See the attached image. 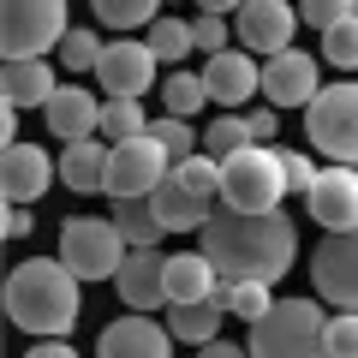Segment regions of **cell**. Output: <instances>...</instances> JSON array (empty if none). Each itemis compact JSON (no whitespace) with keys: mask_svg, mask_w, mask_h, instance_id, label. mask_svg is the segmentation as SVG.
I'll return each instance as SVG.
<instances>
[{"mask_svg":"<svg viewBox=\"0 0 358 358\" xmlns=\"http://www.w3.org/2000/svg\"><path fill=\"white\" fill-rule=\"evenodd\" d=\"M281 173H287V192H299V197H310V185H317V162L310 155H293V150H281Z\"/></svg>","mask_w":358,"mask_h":358,"instance_id":"8d00e7d4","label":"cell"},{"mask_svg":"<svg viewBox=\"0 0 358 358\" xmlns=\"http://www.w3.org/2000/svg\"><path fill=\"white\" fill-rule=\"evenodd\" d=\"M322 60L341 66V72H358V13H352V18H341V24L322 36Z\"/></svg>","mask_w":358,"mask_h":358,"instance_id":"d6a6232c","label":"cell"},{"mask_svg":"<svg viewBox=\"0 0 358 358\" xmlns=\"http://www.w3.org/2000/svg\"><path fill=\"white\" fill-rule=\"evenodd\" d=\"M215 305L233 310V317H245V322H263L268 310H275V293H268L263 281H221L215 287Z\"/></svg>","mask_w":358,"mask_h":358,"instance_id":"d4e9b609","label":"cell"},{"mask_svg":"<svg viewBox=\"0 0 358 358\" xmlns=\"http://www.w3.org/2000/svg\"><path fill=\"white\" fill-rule=\"evenodd\" d=\"M233 18H239V42L251 54H268V60H275V54L293 48V30H299L293 0H245Z\"/></svg>","mask_w":358,"mask_h":358,"instance_id":"8fae6325","label":"cell"},{"mask_svg":"<svg viewBox=\"0 0 358 358\" xmlns=\"http://www.w3.org/2000/svg\"><path fill=\"white\" fill-rule=\"evenodd\" d=\"M54 60H42V54H24V60H6L0 66V96H6V108H48L54 102Z\"/></svg>","mask_w":358,"mask_h":358,"instance_id":"d6986e66","label":"cell"},{"mask_svg":"<svg viewBox=\"0 0 358 358\" xmlns=\"http://www.w3.org/2000/svg\"><path fill=\"white\" fill-rule=\"evenodd\" d=\"M203 90H209V102H221V108H245L257 90H263V66H257L251 54L227 48V54H215V60L203 66Z\"/></svg>","mask_w":358,"mask_h":358,"instance_id":"e0dca14e","label":"cell"},{"mask_svg":"<svg viewBox=\"0 0 358 358\" xmlns=\"http://www.w3.org/2000/svg\"><path fill=\"white\" fill-rule=\"evenodd\" d=\"M197 48H203L209 54V60H215V54H227V18H215V13H203V18H197Z\"/></svg>","mask_w":358,"mask_h":358,"instance_id":"74e56055","label":"cell"},{"mask_svg":"<svg viewBox=\"0 0 358 358\" xmlns=\"http://www.w3.org/2000/svg\"><path fill=\"white\" fill-rule=\"evenodd\" d=\"M299 227L275 209V215H239V209H215L203 227V257L215 263L221 281H263L275 287L293 268Z\"/></svg>","mask_w":358,"mask_h":358,"instance_id":"6da1fadb","label":"cell"},{"mask_svg":"<svg viewBox=\"0 0 358 358\" xmlns=\"http://www.w3.org/2000/svg\"><path fill=\"white\" fill-rule=\"evenodd\" d=\"M310 281H317V293L329 299V305L358 310V227L322 239V251L310 257Z\"/></svg>","mask_w":358,"mask_h":358,"instance_id":"9c48e42d","label":"cell"},{"mask_svg":"<svg viewBox=\"0 0 358 358\" xmlns=\"http://www.w3.org/2000/svg\"><path fill=\"white\" fill-rule=\"evenodd\" d=\"M341 18H352V0H299V24L322 30V36H329Z\"/></svg>","mask_w":358,"mask_h":358,"instance_id":"e575fe53","label":"cell"},{"mask_svg":"<svg viewBox=\"0 0 358 358\" xmlns=\"http://www.w3.org/2000/svg\"><path fill=\"white\" fill-rule=\"evenodd\" d=\"M263 96H268L275 108H310V102L322 96L317 54H299V48L275 54V60L263 66Z\"/></svg>","mask_w":358,"mask_h":358,"instance_id":"7c38bea8","label":"cell"},{"mask_svg":"<svg viewBox=\"0 0 358 358\" xmlns=\"http://www.w3.org/2000/svg\"><path fill=\"white\" fill-rule=\"evenodd\" d=\"M0 143H6V150L18 143V108H0Z\"/></svg>","mask_w":358,"mask_h":358,"instance_id":"7bdbcfd3","label":"cell"},{"mask_svg":"<svg viewBox=\"0 0 358 358\" xmlns=\"http://www.w3.org/2000/svg\"><path fill=\"white\" fill-rule=\"evenodd\" d=\"M197 358H251V346H227V341H209Z\"/></svg>","mask_w":358,"mask_h":358,"instance_id":"60d3db41","label":"cell"},{"mask_svg":"<svg viewBox=\"0 0 358 358\" xmlns=\"http://www.w3.org/2000/svg\"><path fill=\"white\" fill-rule=\"evenodd\" d=\"M143 42H150V54H155V60H173V66H179L185 54L197 48V30L185 24V18H155Z\"/></svg>","mask_w":358,"mask_h":358,"instance_id":"484cf974","label":"cell"},{"mask_svg":"<svg viewBox=\"0 0 358 358\" xmlns=\"http://www.w3.org/2000/svg\"><path fill=\"white\" fill-rule=\"evenodd\" d=\"M173 179H179V185H185V192L209 197V203H215V197H221V162H215V155H185V162L173 167Z\"/></svg>","mask_w":358,"mask_h":358,"instance_id":"f1b7e54d","label":"cell"},{"mask_svg":"<svg viewBox=\"0 0 358 358\" xmlns=\"http://www.w3.org/2000/svg\"><path fill=\"white\" fill-rule=\"evenodd\" d=\"M143 131H150V120H143L138 102H108L102 108V138L108 143H131V138H143Z\"/></svg>","mask_w":358,"mask_h":358,"instance_id":"f546056e","label":"cell"},{"mask_svg":"<svg viewBox=\"0 0 358 358\" xmlns=\"http://www.w3.org/2000/svg\"><path fill=\"white\" fill-rule=\"evenodd\" d=\"M305 203L322 221V233H352L358 227V167H322V179L310 185Z\"/></svg>","mask_w":358,"mask_h":358,"instance_id":"5bb4252c","label":"cell"},{"mask_svg":"<svg viewBox=\"0 0 358 358\" xmlns=\"http://www.w3.org/2000/svg\"><path fill=\"white\" fill-rule=\"evenodd\" d=\"M30 233V209L24 203H6V239H24Z\"/></svg>","mask_w":358,"mask_h":358,"instance_id":"ab89813d","label":"cell"},{"mask_svg":"<svg viewBox=\"0 0 358 358\" xmlns=\"http://www.w3.org/2000/svg\"><path fill=\"white\" fill-rule=\"evenodd\" d=\"M251 358H329V322L317 299H275L263 322H251Z\"/></svg>","mask_w":358,"mask_h":358,"instance_id":"3957f363","label":"cell"},{"mask_svg":"<svg viewBox=\"0 0 358 358\" xmlns=\"http://www.w3.org/2000/svg\"><path fill=\"white\" fill-rule=\"evenodd\" d=\"M352 13H358V0H352Z\"/></svg>","mask_w":358,"mask_h":358,"instance_id":"f6af8a7d","label":"cell"},{"mask_svg":"<svg viewBox=\"0 0 358 358\" xmlns=\"http://www.w3.org/2000/svg\"><path fill=\"white\" fill-rule=\"evenodd\" d=\"M329 358H358V310H341L329 322Z\"/></svg>","mask_w":358,"mask_h":358,"instance_id":"d590c367","label":"cell"},{"mask_svg":"<svg viewBox=\"0 0 358 358\" xmlns=\"http://www.w3.org/2000/svg\"><path fill=\"white\" fill-rule=\"evenodd\" d=\"M150 138L162 143L167 155H173V167L185 162V155L197 150V138H192V126H185V120H173V114H162V120H150Z\"/></svg>","mask_w":358,"mask_h":358,"instance_id":"836d02e7","label":"cell"},{"mask_svg":"<svg viewBox=\"0 0 358 358\" xmlns=\"http://www.w3.org/2000/svg\"><path fill=\"white\" fill-rule=\"evenodd\" d=\"M108 155H114V143H96V138L66 143V155H60V179L72 185V192H108Z\"/></svg>","mask_w":358,"mask_h":358,"instance_id":"7402d4cb","label":"cell"},{"mask_svg":"<svg viewBox=\"0 0 358 358\" xmlns=\"http://www.w3.org/2000/svg\"><path fill=\"white\" fill-rule=\"evenodd\" d=\"M90 13L102 18L108 30H138L162 18V0H90Z\"/></svg>","mask_w":358,"mask_h":358,"instance_id":"4316f807","label":"cell"},{"mask_svg":"<svg viewBox=\"0 0 358 358\" xmlns=\"http://www.w3.org/2000/svg\"><path fill=\"white\" fill-rule=\"evenodd\" d=\"M78 275L60 263V257H30L6 275V317L18 329L42 334V341H60L78 322Z\"/></svg>","mask_w":358,"mask_h":358,"instance_id":"7a4b0ae2","label":"cell"},{"mask_svg":"<svg viewBox=\"0 0 358 358\" xmlns=\"http://www.w3.org/2000/svg\"><path fill=\"white\" fill-rule=\"evenodd\" d=\"M167 341H173V334H167L162 322H150L143 310H131V317H120V322L102 329L96 352H102V358H173Z\"/></svg>","mask_w":358,"mask_h":358,"instance_id":"9a60e30c","label":"cell"},{"mask_svg":"<svg viewBox=\"0 0 358 358\" xmlns=\"http://www.w3.org/2000/svg\"><path fill=\"white\" fill-rule=\"evenodd\" d=\"M114 287H120V299H126L131 310H162L167 305V257L162 251H131L126 263H120V275H114Z\"/></svg>","mask_w":358,"mask_h":358,"instance_id":"ac0fdd59","label":"cell"},{"mask_svg":"<svg viewBox=\"0 0 358 358\" xmlns=\"http://www.w3.org/2000/svg\"><path fill=\"white\" fill-rule=\"evenodd\" d=\"M66 0H0V48L6 60L48 54L66 42Z\"/></svg>","mask_w":358,"mask_h":358,"instance_id":"8992f818","label":"cell"},{"mask_svg":"<svg viewBox=\"0 0 358 358\" xmlns=\"http://www.w3.org/2000/svg\"><path fill=\"white\" fill-rule=\"evenodd\" d=\"M167 334L173 341H192V346H209L221 341V305H167Z\"/></svg>","mask_w":358,"mask_h":358,"instance_id":"603a6c76","label":"cell"},{"mask_svg":"<svg viewBox=\"0 0 358 358\" xmlns=\"http://www.w3.org/2000/svg\"><path fill=\"white\" fill-rule=\"evenodd\" d=\"M203 102H209V90H203V72H173V78L162 84V108H167L173 120H185L192 108H203Z\"/></svg>","mask_w":358,"mask_h":358,"instance_id":"83f0119b","label":"cell"},{"mask_svg":"<svg viewBox=\"0 0 358 358\" xmlns=\"http://www.w3.org/2000/svg\"><path fill=\"white\" fill-rule=\"evenodd\" d=\"M239 150H251V126L245 120H215V126L203 131V155H215V162H227V155H239Z\"/></svg>","mask_w":358,"mask_h":358,"instance_id":"1f68e13d","label":"cell"},{"mask_svg":"<svg viewBox=\"0 0 358 358\" xmlns=\"http://www.w3.org/2000/svg\"><path fill=\"white\" fill-rule=\"evenodd\" d=\"M221 287L215 263L203 251H185V257H167V305H209Z\"/></svg>","mask_w":358,"mask_h":358,"instance_id":"44dd1931","label":"cell"},{"mask_svg":"<svg viewBox=\"0 0 358 358\" xmlns=\"http://www.w3.org/2000/svg\"><path fill=\"white\" fill-rule=\"evenodd\" d=\"M287 197V173H281V150H251L227 155L221 162V209H239V215H275Z\"/></svg>","mask_w":358,"mask_h":358,"instance_id":"277c9868","label":"cell"},{"mask_svg":"<svg viewBox=\"0 0 358 358\" xmlns=\"http://www.w3.org/2000/svg\"><path fill=\"white\" fill-rule=\"evenodd\" d=\"M245 126H251V143H263V150H268V138H275V108H257V114H245Z\"/></svg>","mask_w":358,"mask_h":358,"instance_id":"f35d334b","label":"cell"},{"mask_svg":"<svg viewBox=\"0 0 358 358\" xmlns=\"http://www.w3.org/2000/svg\"><path fill=\"white\" fill-rule=\"evenodd\" d=\"M197 6H203V13H215V18H227V13H239L245 0H197Z\"/></svg>","mask_w":358,"mask_h":358,"instance_id":"ee69618b","label":"cell"},{"mask_svg":"<svg viewBox=\"0 0 358 358\" xmlns=\"http://www.w3.org/2000/svg\"><path fill=\"white\" fill-rule=\"evenodd\" d=\"M167 173H173V155L143 131V138H131V143H114V155H108V197H114V203H126V197H155V185H162Z\"/></svg>","mask_w":358,"mask_h":358,"instance_id":"ba28073f","label":"cell"},{"mask_svg":"<svg viewBox=\"0 0 358 358\" xmlns=\"http://www.w3.org/2000/svg\"><path fill=\"white\" fill-rule=\"evenodd\" d=\"M126 257H131V245H126V233H120L114 221L72 215L60 227V263L72 268L78 281H114Z\"/></svg>","mask_w":358,"mask_h":358,"instance_id":"5b68a950","label":"cell"},{"mask_svg":"<svg viewBox=\"0 0 358 358\" xmlns=\"http://www.w3.org/2000/svg\"><path fill=\"white\" fill-rule=\"evenodd\" d=\"M114 227L126 233L131 251H155V239H162V221H155V203L150 197H126V203H114Z\"/></svg>","mask_w":358,"mask_h":358,"instance_id":"cb8c5ba5","label":"cell"},{"mask_svg":"<svg viewBox=\"0 0 358 358\" xmlns=\"http://www.w3.org/2000/svg\"><path fill=\"white\" fill-rule=\"evenodd\" d=\"M102 48L108 42H96V30H66V42L54 48V60L72 66V72H96V66H102Z\"/></svg>","mask_w":358,"mask_h":358,"instance_id":"4dcf8cb0","label":"cell"},{"mask_svg":"<svg viewBox=\"0 0 358 358\" xmlns=\"http://www.w3.org/2000/svg\"><path fill=\"white\" fill-rule=\"evenodd\" d=\"M54 173H60V162H54L48 150L13 143V150L0 155V197H6V203H36V197L54 185Z\"/></svg>","mask_w":358,"mask_h":358,"instance_id":"4fadbf2b","label":"cell"},{"mask_svg":"<svg viewBox=\"0 0 358 358\" xmlns=\"http://www.w3.org/2000/svg\"><path fill=\"white\" fill-rule=\"evenodd\" d=\"M24 358H78V352H72V346H66V341H42V346H30Z\"/></svg>","mask_w":358,"mask_h":358,"instance_id":"b9f144b4","label":"cell"},{"mask_svg":"<svg viewBox=\"0 0 358 358\" xmlns=\"http://www.w3.org/2000/svg\"><path fill=\"white\" fill-rule=\"evenodd\" d=\"M150 203H155V221H162L167 233H203V227H209V215H215V203H209V197H197V192H185L173 173L155 185Z\"/></svg>","mask_w":358,"mask_h":358,"instance_id":"ffe728a7","label":"cell"},{"mask_svg":"<svg viewBox=\"0 0 358 358\" xmlns=\"http://www.w3.org/2000/svg\"><path fill=\"white\" fill-rule=\"evenodd\" d=\"M102 108L108 102H96L84 84H60V90H54V102L42 108V114H48V131L60 143H84V138L102 131Z\"/></svg>","mask_w":358,"mask_h":358,"instance_id":"2e32d148","label":"cell"},{"mask_svg":"<svg viewBox=\"0 0 358 358\" xmlns=\"http://www.w3.org/2000/svg\"><path fill=\"white\" fill-rule=\"evenodd\" d=\"M155 54H150V42H131V36H120V42H108L102 48V66H96V78H102V90H108V102H138L143 90L155 84Z\"/></svg>","mask_w":358,"mask_h":358,"instance_id":"30bf717a","label":"cell"},{"mask_svg":"<svg viewBox=\"0 0 358 358\" xmlns=\"http://www.w3.org/2000/svg\"><path fill=\"white\" fill-rule=\"evenodd\" d=\"M305 131L334 167H358V84H329L305 108Z\"/></svg>","mask_w":358,"mask_h":358,"instance_id":"52a82bcc","label":"cell"}]
</instances>
